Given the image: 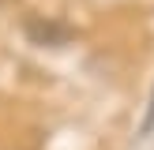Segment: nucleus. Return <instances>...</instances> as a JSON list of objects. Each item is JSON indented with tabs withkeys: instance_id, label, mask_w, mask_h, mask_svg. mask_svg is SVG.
<instances>
[{
	"instance_id": "nucleus-1",
	"label": "nucleus",
	"mask_w": 154,
	"mask_h": 150,
	"mask_svg": "<svg viewBox=\"0 0 154 150\" xmlns=\"http://www.w3.org/2000/svg\"><path fill=\"white\" fill-rule=\"evenodd\" d=\"M23 38H26L30 45H38V49H64L75 38V26L64 22V19H57V15L30 11L26 19H23Z\"/></svg>"
},
{
	"instance_id": "nucleus-2",
	"label": "nucleus",
	"mask_w": 154,
	"mask_h": 150,
	"mask_svg": "<svg viewBox=\"0 0 154 150\" xmlns=\"http://www.w3.org/2000/svg\"><path fill=\"white\" fill-rule=\"evenodd\" d=\"M154 128V94H150V109H147V120H143V135H150Z\"/></svg>"
}]
</instances>
